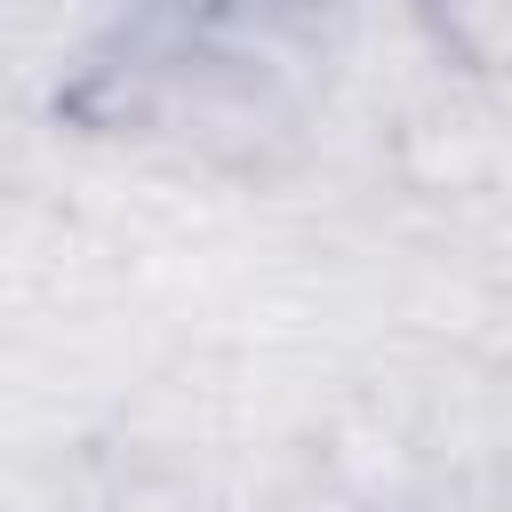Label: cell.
Listing matches in <instances>:
<instances>
[{"label": "cell", "mask_w": 512, "mask_h": 512, "mask_svg": "<svg viewBox=\"0 0 512 512\" xmlns=\"http://www.w3.org/2000/svg\"><path fill=\"white\" fill-rule=\"evenodd\" d=\"M432 32L456 64L512 72V0H432Z\"/></svg>", "instance_id": "obj_1"}, {"label": "cell", "mask_w": 512, "mask_h": 512, "mask_svg": "<svg viewBox=\"0 0 512 512\" xmlns=\"http://www.w3.org/2000/svg\"><path fill=\"white\" fill-rule=\"evenodd\" d=\"M176 8H192V16H224V8H248V0H176Z\"/></svg>", "instance_id": "obj_3"}, {"label": "cell", "mask_w": 512, "mask_h": 512, "mask_svg": "<svg viewBox=\"0 0 512 512\" xmlns=\"http://www.w3.org/2000/svg\"><path fill=\"white\" fill-rule=\"evenodd\" d=\"M384 512H512V464L504 456H480V464L432 472L408 496H392Z\"/></svg>", "instance_id": "obj_2"}]
</instances>
